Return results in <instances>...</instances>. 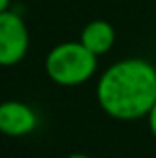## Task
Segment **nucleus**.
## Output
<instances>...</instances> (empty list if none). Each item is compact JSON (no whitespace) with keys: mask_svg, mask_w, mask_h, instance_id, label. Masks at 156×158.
Masks as SVG:
<instances>
[{"mask_svg":"<svg viewBox=\"0 0 156 158\" xmlns=\"http://www.w3.org/2000/svg\"><path fill=\"white\" fill-rule=\"evenodd\" d=\"M99 109L117 121L147 118L156 103V66L143 57H125L107 66L96 83Z\"/></svg>","mask_w":156,"mask_h":158,"instance_id":"1","label":"nucleus"},{"mask_svg":"<svg viewBox=\"0 0 156 158\" xmlns=\"http://www.w3.org/2000/svg\"><path fill=\"white\" fill-rule=\"evenodd\" d=\"M97 59L79 40H64L55 44L44 57V72L59 86H79L96 76Z\"/></svg>","mask_w":156,"mask_h":158,"instance_id":"2","label":"nucleus"},{"mask_svg":"<svg viewBox=\"0 0 156 158\" xmlns=\"http://www.w3.org/2000/svg\"><path fill=\"white\" fill-rule=\"evenodd\" d=\"M30 50V30L24 19L9 9L0 13V64L15 66L24 61Z\"/></svg>","mask_w":156,"mask_h":158,"instance_id":"3","label":"nucleus"},{"mask_svg":"<svg viewBox=\"0 0 156 158\" xmlns=\"http://www.w3.org/2000/svg\"><path fill=\"white\" fill-rule=\"evenodd\" d=\"M39 127L37 110L18 99H7L0 105V131L9 138H24Z\"/></svg>","mask_w":156,"mask_h":158,"instance_id":"4","label":"nucleus"},{"mask_svg":"<svg viewBox=\"0 0 156 158\" xmlns=\"http://www.w3.org/2000/svg\"><path fill=\"white\" fill-rule=\"evenodd\" d=\"M79 42L88 48L94 55L101 57L105 53H109L114 44H116V30L110 22L103 20V19H96L90 20L88 24L83 26L81 35H79Z\"/></svg>","mask_w":156,"mask_h":158,"instance_id":"5","label":"nucleus"},{"mask_svg":"<svg viewBox=\"0 0 156 158\" xmlns=\"http://www.w3.org/2000/svg\"><path fill=\"white\" fill-rule=\"evenodd\" d=\"M147 125H149V131H151L153 138L156 140V103H154V107L151 109V112L147 114Z\"/></svg>","mask_w":156,"mask_h":158,"instance_id":"6","label":"nucleus"},{"mask_svg":"<svg viewBox=\"0 0 156 158\" xmlns=\"http://www.w3.org/2000/svg\"><path fill=\"white\" fill-rule=\"evenodd\" d=\"M9 4H11V0H0V13L9 11Z\"/></svg>","mask_w":156,"mask_h":158,"instance_id":"7","label":"nucleus"},{"mask_svg":"<svg viewBox=\"0 0 156 158\" xmlns=\"http://www.w3.org/2000/svg\"><path fill=\"white\" fill-rule=\"evenodd\" d=\"M64 158H92V156H88L84 153H70L68 156H64Z\"/></svg>","mask_w":156,"mask_h":158,"instance_id":"8","label":"nucleus"}]
</instances>
